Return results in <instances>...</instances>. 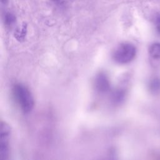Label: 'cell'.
Segmentation results:
<instances>
[{
    "label": "cell",
    "mask_w": 160,
    "mask_h": 160,
    "mask_svg": "<svg viewBox=\"0 0 160 160\" xmlns=\"http://www.w3.org/2000/svg\"><path fill=\"white\" fill-rule=\"evenodd\" d=\"M136 49L131 43H122L114 51L112 58L115 62L124 64L130 62L135 58Z\"/></svg>",
    "instance_id": "7a4b0ae2"
},
{
    "label": "cell",
    "mask_w": 160,
    "mask_h": 160,
    "mask_svg": "<svg viewBox=\"0 0 160 160\" xmlns=\"http://www.w3.org/2000/svg\"><path fill=\"white\" fill-rule=\"evenodd\" d=\"M159 86H160V82H159L158 79L154 80L151 83V88L153 89H157L159 87Z\"/></svg>",
    "instance_id": "ba28073f"
},
{
    "label": "cell",
    "mask_w": 160,
    "mask_h": 160,
    "mask_svg": "<svg viewBox=\"0 0 160 160\" xmlns=\"http://www.w3.org/2000/svg\"><path fill=\"white\" fill-rule=\"evenodd\" d=\"M16 16L14 14H12L10 12H8L5 13L4 16V24L8 26H12L15 22H16Z\"/></svg>",
    "instance_id": "52a82bcc"
},
{
    "label": "cell",
    "mask_w": 160,
    "mask_h": 160,
    "mask_svg": "<svg viewBox=\"0 0 160 160\" xmlns=\"http://www.w3.org/2000/svg\"><path fill=\"white\" fill-rule=\"evenodd\" d=\"M27 32V25L26 23H24L20 28H19L14 33V36L16 39L19 41H24Z\"/></svg>",
    "instance_id": "5b68a950"
},
{
    "label": "cell",
    "mask_w": 160,
    "mask_h": 160,
    "mask_svg": "<svg viewBox=\"0 0 160 160\" xmlns=\"http://www.w3.org/2000/svg\"><path fill=\"white\" fill-rule=\"evenodd\" d=\"M1 2L4 4H6L8 2V0H1Z\"/></svg>",
    "instance_id": "30bf717a"
},
{
    "label": "cell",
    "mask_w": 160,
    "mask_h": 160,
    "mask_svg": "<svg viewBox=\"0 0 160 160\" xmlns=\"http://www.w3.org/2000/svg\"><path fill=\"white\" fill-rule=\"evenodd\" d=\"M108 160H114V159H108Z\"/></svg>",
    "instance_id": "8fae6325"
},
{
    "label": "cell",
    "mask_w": 160,
    "mask_h": 160,
    "mask_svg": "<svg viewBox=\"0 0 160 160\" xmlns=\"http://www.w3.org/2000/svg\"><path fill=\"white\" fill-rule=\"evenodd\" d=\"M149 54L154 59H160V43L152 44L149 48Z\"/></svg>",
    "instance_id": "8992f818"
},
{
    "label": "cell",
    "mask_w": 160,
    "mask_h": 160,
    "mask_svg": "<svg viewBox=\"0 0 160 160\" xmlns=\"http://www.w3.org/2000/svg\"><path fill=\"white\" fill-rule=\"evenodd\" d=\"M11 129L5 121L0 126V160H8L9 154V138Z\"/></svg>",
    "instance_id": "3957f363"
},
{
    "label": "cell",
    "mask_w": 160,
    "mask_h": 160,
    "mask_svg": "<svg viewBox=\"0 0 160 160\" xmlns=\"http://www.w3.org/2000/svg\"><path fill=\"white\" fill-rule=\"evenodd\" d=\"M96 89L101 93L108 92L110 88V82L108 76L103 72L99 73L95 78Z\"/></svg>",
    "instance_id": "277c9868"
},
{
    "label": "cell",
    "mask_w": 160,
    "mask_h": 160,
    "mask_svg": "<svg viewBox=\"0 0 160 160\" xmlns=\"http://www.w3.org/2000/svg\"><path fill=\"white\" fill-rule=\"evenodd\" d=\"M157 28L158 31L160 32V17L158 18L157 21Z\"/></svg>",
    "instance_id": "9c48e42d"
},
{
    "label": "cell",
    "mask_w": 160,
    "mask_h": 160,
    "mask_svg": "<svg viewBox=\"0 0 160 160\" xmlns=\"http://www.w3.org/2000/svg\"><path fill=\"white\" fill-rule=\"evenodd\" d=\"M12 93L16 102L24 113H29L33 109L34 98L27 87L22 84H16L13 86Z\"/></svg>",
    "instance_id": "6da1fadb"
}]
</instances>
